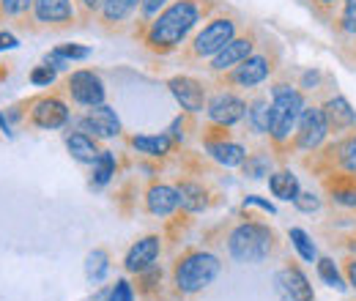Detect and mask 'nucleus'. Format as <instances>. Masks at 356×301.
<instances>
[{"mask_svg": "<svg viewBox=\"0 0 356 301\" xmlns=\"http://www.w3.org/2000/svg\"><path fill=\"white\" fill-rule=\"evenodd\" d=\"M200 19V3L197 0H178L170 8H165L148 28L145 44L154 52H170L186 39V33Z\"/></svg>", "mask_w": 356, "mask_h": 301, "instance_id": "obj_1", "label": "nucleus"}, {"mask_svg": "<svg viewBox=\"0 0 356 301\" xmlns=\"http://www.w3.org/2000/svg\"><path fill=\"white\" fill-rule=\"evenodd\" d=\"M305 110V96L296 88L280 86L271 88V124H268V134L274 140V145H285L291 140V134L299 124V115Z\"/></svg>", "mask_w": 356, "mask_h": 301, "instance_id": "obj_2", "label": "nucleus"}, {"mask_svg": "<svg viewBox=\"0 0 356 301\" xmlns=\"http://www.w3.org/2000/svg\"><path fill=\"white\" fill-rule=\"evenodd\" d=\"M227 250L238 263H261L274 250V233L261 222H244L230 233Z\"/></svg>", "mask_w": 356, "mask_h": 301, "instance_id": "obj_3", "label": "nucleus"}, {"mask_svg": "<svg viewBox=\"0 0 356 301\" xmlns=\"http://www.w3.org/2000/svg\"><path fill=\"white\" fill-rule=\"evenodd\" d=\"M220 260L209 252H189L176 263V271H173V279H176L178 293H200L203 288H209L217 274H220Z\"/></svg>", "mask_w": 356, "mask_h": 301, "instance_id": "obj_4", "label": "nucleus"}, {"mask_svg": "<svg viewBox=\"0 0 356 301\" xmlns=\"http://www.w3.org/2000/svg\"><path fill=\"white\" fill-rule=\"evenodd\" d=\"M236 36V22L227 19V17H220V19H211L192 42V55L195 58H214L225 44Z\"/></svg>", "mask_w": 356, "mask_h": 301, "instance_id": "obj_5", "label": "nucleus"}, {"mask_svg": "<svg viewBox=\"0 0 356 301\" xmlns=\"http://www.w3.org/2000/svg\"><path fill=\"white\" fill-rule=\"evenodd\" d=\"M329 134V124L321 107H305L296 124V148L302 151H315Z\"/></svg>", "mask_w": 356, "mask_h": 301, "instance_id": "obj_6", "label": "nucleus"}, {"mask_svg": "<svg viewBox=\"0 0 356 301\" xmlns=\"http://www.w3.org/2000/svg\"><path fill=\"white\" fill-rule=\"evenodd\" d=\"M274 291L282 301H312L315 293H312L310 279L302 274V268L296 266H285L277 271L274 277Z\"/></svg>", "mask_w": 356, "mask_h": 301, "instance_id": "obj_7", "label": "nucleus"}, {"mask_svg": "<svg viewBox=\"0 0 356 301\" xmlns=\"http://www.w3.org/2000/svg\"><path fill=\"white\" fill-rule=\"evenodd\" d=\"M66 88H69L72 99L83 107H99L104 101V86L93 72H74L66 80Z\"/></svg>", "mask_w": 356, "mask_h": 301, "instance_id": "obj_8", "label": "nucleus"}, {"mask_svg": "<svg viewBox=\"0 0 356 301\" xmlns=\"http://www.w3.org/2000/svg\"><path fill=\"white\" fill-rule=\"evenodd\" d=\"M247 115V101L238 99L236 93H217L211 101H209V118L220 127H233L238 124L241 118Z\"/></svg>", "mask_w": 356, "mask_h": 301, "instance_id": "obj_9", "label": "nucleus"}, {"mask_svg": "<svg viewBox=\"0 0 356 301\" xmlns=\"http://www.w3.org/2000/svg\"><path fill=\"white\" fill-rule=\"evenodd\" d=\"M252 47H255V39H252V36H238V39L233 36V39L211 58V69H214V72H233L238 63H244V60L252 55Z\"/></svg>", "mask_w": 356, "mask_h": 301, "instance_id": "obj_10", "label": "nucleus"}, {"mask_svg": "<svg viewBox=\"0 0 356 301\" xmlns=\"http://www.w3.org/2000/svg\"><path fill=\"white\" fill-rule=\"evenodd\" d=\"M323 115H326V124L332 134H343V131H351L356 127V113L351 110L348 99L346 96H332L326 99V104L321 107Z\"/></svg>", "mask_w": 356, "mask_h": 301, "instance_id": "obj_11", "label": "nucleus"}, {"mask_svg": "<svg viewBox=\"0 0 356 301\" xmlns=\"http://www.w3.org/2000/svg\"><path fill=\"white\" fill-rule=\"evenodd\" d=\"M170 93L176 96V101L186 110V113H200L203 110V104H206V90L203 86L197 83V80H192V77H173L170 83Z\"/></svg>", "mask_w": 356, "mask_h": 301, "instance_id": "obj_12", "label": "nucleus"}, {"mask_svg": "<svg viewBox=\"0 0 356 301\" xmlns=\"http://www.w3.org/2000/svg\"><path fill=\"white\" fill-rule=\"evenodd\" d=\"M159 250H162L159 236H145V238H140L132 250L127 252V260H124L127 271H132V274H143L145 268H151V266L156 263Z\"/></svg>", "mask_w": 356, "mask_h": 301, "instance_id": "obj_13", "label": "nucleus"}, {"mask_svg": "<svg viewBox=\"0 0 356 301\" xmlns=\"http://www.w3.org/2000/svg\"><path fill=\"white\" fill-rule=\"evenodd\" d=\"M268 74H271L268 55H250L244 63H238L233 69V83H238L241 88H255L261 86Z\"/></svg>", "mask_w": 356, "mask_h": 301, "instance_id": "obj_14", "label": "nucleus"}, {"mask_svg": "<svg viewBox=\"0 0 356 301\" xmlns=\"http://www.w3.org/2000/svg\"><path fill=\"white\" fill-rule=\"evenodd\" d=\"M31 118L42 129H60L69 121V107L60 99H42V101L33 104Z\"/></svg>", "mask_w": 356, "mask_h": 301, "instance_id": "obj_15", "label": "nucleus"}, {"mask_svg": "<svg viewBox=\"0 0 356 301\" xmlns=\"http://www.w3.org/2000/svg\"><path fill=\"white\" fill-rule=\"evenodd\" d=\"M80 127L86 131H93L96 137H115L121 131V121L110 107L99 104V107H90V113L80 121Z\"/></svg>", "mask_w": 356, "mask_h": 301, "instance_id": "obj_16", "label": "nucleus"}, {"mask_svg": "<svg viewBox=\"0 0 356 301\" xmlns=\"http://www.w3.org/2000/svg\"><path fill=\"white\" fill-rule=\"evenodd\" d=\"M33 11H36V19L47 22V25H66L74 19L72 0H36Z\"/></svg>", "mask_w": 356, "mask_h": 301, "instance_id": "obj_17", "label": "nucleus"}, {"mask_svg": "<svg viewBox=\"0 0 356 301\" xmlns=\"http://www.w3.org/2000/svg\"><path fill=\"white\" fill-rule=\"evenodd\" d=\"M145 203H148V211H151V214L168 216L181 206V197H178V189H173V186L154 184V186L148 189V195H145Z\"/></svg>", "mask_w": 356, "mask_h": 301, "instance_id": "obj_18", "label": "nucleus"}, {"mask_svg": "<svg viewBox=\"0 0 356 301\" xmlns=\"http://www.w3.org/2000/svg\"><path fill=\"white\" fill-rule=\"evenodd\" d=\"M268 189H271V195L277 197V200H296L299 197V178L293 175L291 170H280V172H271L268 175Z\"/></svg>", "mask_w": 356, "mask_h": 301, "instance_id": "obj_19", "label": "nucleus"}, {"mask_svg": "<svg viewBox=\"0 0 356 301\" xmlns=\"http://www.w3.org/2000/svg\"><path fill=\"white\" fill-rule=\"evenodd\" d=\"M332 200L346 206V209H356V178H351V172H337L334 181H326Z\"/></svg>", "mask_w": 356, "mask_h": 301, "instance_id": "obj_20", "label": "nucleus"}, {"mask_svg": "<svg viewBox=\"0 0 356 301\" xmlns=\"http://www.w3.org/2000/svg\"><path fill=\"white\" fill-rule=\"evenodd\" d=\"M209 154L225 165V168H238L244 165L247 159V151L238 145V143H230V140H220V143H209Z\"/></svg>", "mask_w": 356, "mask_h": 301, "instance_id": "obj_21", "label": "nucleus"}, {"mask_svg": "<svg viewBox=\"0 0 356 301\" xmlns=\"http://www.w3.org/2000/svg\"><path fill=\"white\" fill-rule=\"evenodd\" d=\"M66 145H69V154L77 159V162H86V165H93L96 159H99V145H96V140L88 137V134H83V131H77V134H72L69 140H66Z\"/></svg>", "mask_w": 356, "mask_h": 301, "instance_id": "obj_22", "label": "nucleus"}, {"mask_svg": "<svg viewBox=\"0 0 356 301\" xmlns=\"http://www.w3.org/2000/svg\"><path fill=\"white\" fill-rule=\"evenodd\" d=\"M329 151L334 154V156H329V159H334L340 170L356 172V131L348 134V137H343L340 143H334Z\"/></svg>", "mask_w": 356, "mask_h": 301, "instance_id": "obj_23", "label": "nucleus"}, {"mask_svg": "<svg viewBox=\"0 0 356 301\" xmlns=\"http://www.w3.org/2000/svg\"><path fill=\"white\" fill-rule=\"evenodd\" d=\"M134 151L145 154V156H165L173 145V140L168 134H140V137H132Z\"/></svg>", "mask_w": 356, "mask_h": 301, "instance_id": "obj_24", "label": "nucleus"}, {"mask_svg": "<svg viewBox=\"0 0 356 301\" xmlns=\"http://www.w3.org/2000/svg\"><path fill=\"white\" fill-rule=\"evenodd\" d=\"M178 197H181V206L186 209V211H192V214H197V211H203L206 209V189L200 186V184H192V181H186V184H181L178 186Z\"/></svg>", "mask_w": 356, "mask_h": 301, "instance_id": "obj_25", "label": "nucleus"}, {"mask_svg": "<svg viewBox=\"0 0 356 301\" xmlns=\"http://www.w3.org/2000/svg\"><path fill=\"white\" fill-rule=\"evenodd\" d=\"M247 121L255 134H266L271 124V104L268 99H255L252 104H247Z\"/></svg>", "mask_w": 356, "mask_h": 301, "instance_id": "obj_26", "label": "nucleus"}, {"mask_svg": "<svg viewBox=\"0 0 356 301\" xmlns=\"http://www.w3.org/2000/svg\"><path fill=\"white\" fill-rule=\"evenodd\" d=\"M140 0H102V17L104 22H124Z\"/></svg>", "mask_w": 356, "mask_h": 301, "instance_id": "obj_27", "label": "nucleus"}, {"mask_svg": "<svg viewBox=\"0 0 356 301\" xmlns=\"http://www.w3.org/2000/svg\"><path fill=\"white\" fill-rule=\"evenodd\" d=\"M113 175H115V156H113L110 151H102L99 159L93 162V184L102 186V184H107Z\"/></svg>", "mask_w": 356, "mask_h": 301, "instance_id": "obj_28", "label": "nucleus"}, {"mask_svg": "<svg viewBox=\"0 0 356 301\" xmlns=\"http://www.w3.org/2000/svg\"><path fill=\"white\" fill-rule=\"evenodd\" d=\"M318 277H321L329 288H337V291H343V288H346L343 274L337 271V266H334V260L332 258H318Z\"/></svg>", "mask_w": 356, "mask_h": 301, "instance_id": "obj_29", "label": "nucleus"}, {"mask_svg": "<svg viewBox=\"0 0 356 301\" xmlns=\"http://www.w3.org/2000/svg\"><path fill=\"white\" fill-rule=\"evenodd\" d=\"M86 274H88V279L93 282H102L104 279V274H107V252L104 250H93L86 260Z\"/></svg>", "mask_w": 356, "mask_h": 301, "instance_id": "obj_30", "label": "nucleus"}, {"mask_svg": "<svg viewBox=\"0 0 356 301\" xmlns=\"http://www.w3.org/2000/svg\"><path fill=\"white\" fill-rule=\"evenodd\" d=\"M291 244L296 247V252L302 255V260H307V263H312L315 260V247H312L310 236L302 230V227H291Z\"/></svg>", "mask_w": 356, "mask_h": 301, "instance_id": "obj_31", "label": "nucleus"}, {"mask_svg": "<svg viewBox=\"0 0 356 301\" xmlns=\"http://www.w3.org/2000/svg\"><path fill=\"white\" fill-rule=\"evenodd\" d=\"M268 168H271V162H268V156H264V154H255V156H247L244 159V172L250 178H264V175H268Z\"/></svg>", "mask_w": 356, "mask_h": 301, "instance_id": "obj_32", "label": "nucleus"}, {"mask_svg": "<svg viewBox=\"0 0 356 301\" xmlns=\"http://www.w3.org/2000/svg\"><path fill=\"white\" fill-rule=\"evenodd\" d=\"M60 58H66V60H86L90 55L88 47H80V44H63V47H58L55 49Z\"/></svg>", "mask_w": 356, "mask_h": 301, "instance_id": "obj_33", "label": "nucleus"}, {"mask_svg": "<svg viewBox=\"0 0 356 301\" xmlns=\"http://www.w3.org/2000/svg\"><path fill=\"white\" fill-rule=\"evenodd\" d=\"M340 28L346 33H356V0H346L343 17H340Z\"/></svg>", "mask_w": 356, "mask_h": 301, "instance_id": "obj_34", "label": "nucleus"}, {"mask_svg": "<svg viewBox=\"0 0 356 301\" xmlns=\"http://www.w3.org/2000/svg\"><path fill=\"white\" fill-rule=\"evenodd\" d=\"M52 80H55V69L52 66H36L31 72V83L33 86H49Z\"/></svg>", "mask_w": 356, "mask_h": 301, "instance_id": "obj_35", "label": "nucleus"}, {"mask_svg": "<svg viewBox=\"0 0 356 301\" xmlns=\"http://www.w3.org/2000/svg\"><path fill=\"white\" fill-rule=\"evenodd\" d=\"M110 301H134L132 285H129L127 279H118L115 288L110 291Z\"/></svg>", "mask_w": 356, "mask_h": 301, "instance_id": "obj_36", "label": "nucleus"}, {"mask_svg": "<svg viewBox=\"0 0 356 301\" xmlns=\"http://www.w3.org/2000/svg\"><path fill=\"white\" fill-rule=\"evenodd\" d=\"M293 203H296V209H299V211H305V214L318 211V206H321V203H318V197H315L312 192H299V197H296Z\"/></svg>", "mask_w": 356, "mask_h": 301, "instance_id": "obj_37", "label": "nucleus"}, {"mask_svg": "<svg viewBox=\"0 0 356 301\" xmlns=\"http://www.w3.org/2000/svg\"><path fill=\"white\" fill-rule=\"evenodd\" d=\"M0 6H3L6 14H14L17 17V14H22L31 6V0H0Z\"/></svg>", "mask_w": 356, "mask_h": 301, "instance_id": "obj_38", "label": "nucleus"}, {"mask_svg": "<svg viewBox=\"0 0 356 301\" xmlns=\"http://www.w3.org/2000/svg\"><path fill=\"white\" fill-rule=\"evenodd\" d=\"M165 3L168 0H140V11H143V17H154V14H159V8Z\"/></svg>", "mask_w": 356, "mask_h": 301, "instance_id": "obj_39", "label": "nucleus"}, {"mask_svg": "<svg viewBox=\"0 0 356 301\" xmlns=\"http://www.w3.org/2000/svg\"><path fill=\"white\" fill-rule=\"evenodd\" d=\"M346 279H348V285L351 288H356V258H351V260H346Z\"/></svg>", "mask_w": 356, "mask_h": 301, "instance_id": "obj_40", "label": "nucleus"}, {"mask_svg": "<svg viewBox=\"0 0 356 301\" xmlns=\"http://www.w3.org/2000/svg\"><path fill=\"white\" fill-rule=\"evenodd\" d=\"M244 206H261L264 211H268V214H274V206H271V203H266V200H261V197H255V195H250V197L244 200Z\"/></svg>", "mask_w": 356, "mask_h": 301, "instance_id": "obj_41", "label": "nucleus"}, {"mask_svg": "<svg viewBox=\"0 0 356 301\" xmlns=\"http://www.w3.org/2000/svg\"><path fill=\"white\" fill-rule=\"evenodd\" d=\"M17 47V39L11 33H0V49H14Z\"/></svg>", "mask_w": 356, "mask_h": 301, "instance_id": "obj_42", "label": "nucleus"}, {"mask_svg": "<svg viewBox=\"0 0 356 301\" xmlns=\"http://www.w3.org/2000/svg\"><path fill=\"white\" fill-rule=\"evenodd\" d=\"M99 3H102V0H83V6H86V8H96Z\"/></svg>", "mask_w": 356, "mask_h": 301, "instance_id": "obj_43", "label": "nucleus"}, {"mask_svg": "<svg viewBox=\"0 0 356 301\" xmlns=\"http://www.w3.org/2000/svg\"><path fill=\"white\" fill-rule=\"evenodd\" d=\"M315 3H318V6H334L337 0H315Z\"/></svg>", "mask_w": 356, "mask_h": 301, "instance_id": "obj_44", "label": "nucleus"}]
</instances>
